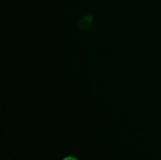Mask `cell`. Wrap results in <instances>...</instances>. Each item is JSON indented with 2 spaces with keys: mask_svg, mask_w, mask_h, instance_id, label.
<instances>
[{
  "mask_svg": "<svg viewBox=\"0 0 161 160\" xmlns=\"http://www.w3.org/2000/svg\"><path fill=\"white\" fill-rule=\"evenodd\" d=\"M62 160H79L78 158H76V157H64Z\"/></svg>",
  "mask_w": 161,
  "mask_h": 160,
  "instance_id": "1",
  "label": "cell"
}]
</instances>
